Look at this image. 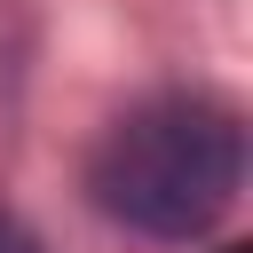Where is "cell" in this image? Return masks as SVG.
I'll use <instances>...</instances> for the list:
<instances>
[{"instance_id": "cell-2", "label": "cell", "mask_w": 253, "mask_h": 253, "mask_svg": "<svg viewBox=\"0 0 253 253\" xmlns=\"http://www.w3.org/2000/svg\"><path fill=\"white\" fill-rule=\"evenodd\" d=\"M0 253H40V237H32L16 213H0Z\"/></svg>"}, {"instance_id": "cell-1", "label": "cell", "mask_w": 253, "mask_h": 253, "mask_svg": "<svg viewBox=\"0 0 253 253\" xmlns=\"http://www.w3.org/2000/svg\"><path fill=\"white\" fill-rule=\"evenodd\" d=\"M245 190V119L221 95L166 87L111 119V134L87 158V198L103 221L150 237V245H198L229 221Z\"/></svg>"}, {"instance_id": "cell-3", "label": "cell", "mask_w": 253, "mask_h": 253, "mask_svg": "<svg viewBox=\"0 0 253 253\" xmlns=\"http://www.w3.org/2000/svg\"><path fill=\"white\" fill-rule=\"evenodd\" d=\"M213 253H245V245H213Z\"/></svg>"}]
</instances>
